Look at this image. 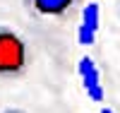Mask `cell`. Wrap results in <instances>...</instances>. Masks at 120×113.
<instances>
[{
  "label": "cell",
  "mask_w": 120,
  "mask_h": 113,
  "mask_svg": "<svg viewBox=\"0 0 120 113\" xmlns=\"http://www.w3.org/2000/svg\"><path fill=\"white\" fill-rule=\"evenodd\" d=\"M29 65L26 41L15 29L0 24V77H19Z\"/></svg>",
  "instance_id": "1"
},
{
  "label": "cell",
  "mask_w": 120,
  "mask_h": 113,
  "mask_svg": "<svg viewBox=\"0 0 120 113\" xmlns=\"http://www.w3.org/2000/svg\"><path fill=\"white\" fill-rule=\"evenodd\" d=\"M79 5H82V0H24V7L31 15H36V17H51V19L70 17Z\"/></svg>",
  "instance_id": "2"
},
{
  "label": "cell",
  "mask_w": 120,
  "mask_h": 113,
  "mask_svg": "<svg viewBox=\"0 0 120 113\" xmlns=\"http://www.w3.org/2000/svg\"><path fill=\"white\" fill-rule=\"evenodd\" d=\"M77 72H79V79H82V87L86 91V96L91 101H103L106 99V91H103V82H101V72L94 63V58L89 55H82L77 63Z\"/></svg>",
  "instance_id": "3"
},
{
  "label": "cell",
  "mask_w": 120,
  "mask_h": 113,
  "mask_svg": "<svg viewBox=\"0 0 120 113\" xmlns=\"http://www.w3.org/2000/svg\"><path fill=\"white\" fill-rule=\"evenodd\" d=\"M82 24L86 29H91V31H98V27H101V7H98V3H86L82 7Z\"/></svg>",
  "instance_id": "4"
},
{
  "label": "cell",
  "mask_w": 120,
  "mask_h": 113,
  "mask_svg": "<svg viewBox=\"0 0 120 113\" xmlns=\"http://www.w3.org/2000/svg\"><path fill=\"white\" fill-rule=\"evenodd\" d=\"M77 43H79V46H94V43H96V31L86 29L84 24H79V27H77Z\"/></svg>",
  "instance_id": "5"
},
{
  "label": "cell",
  "mask_w": 120,
  "mask_h": 113,
  "mask_svg": "<svg viewBox=\"0 0 120 113\" xmlns=\"http://www.w3.org/2000/svg\"><path fill=\"white\" fill-rule=\"evenodd\" d=\"M3 113H24V111H19V108H10V111H3Z\"/></svg>",
  "instance_id": "6"
},
{
  "label": "cell",
  "mask_w": 120,
  "mask_h": 113,
  "mask_svg": "<svg viewBox=\"0 0 120 113\" xmlns=\"http://www.w3.org/2000/svg\"><path fill=\"white\" fill-rule=\"evenodd\" d=\"M101 113H115L113 108H101Z\"/></svg>",
  "instance_id": "7"
}]
</instances>
